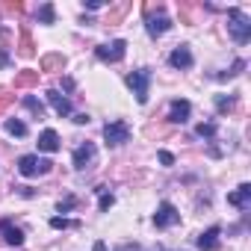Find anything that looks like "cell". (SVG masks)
I'll use <instances>...</instances> for the list:
<instances>
[{"mask_svg": "<svg viewBox=\"0 0 251 251\" xmlns=\"http://www.w3.org/2000/svg\"><path fill=\"white\" fill-rule=\"evenodd\" d=\"M145 30H148V36H154V39H160V36H166V33L172 30V18L166 15L163 6L145 3Z\"/></svg>", "mask_w": 251, "mask_h": 251, "instance_id": "obj_1", "label": "cell"}, {"mask_svg": "<svg viewBox=\"0 0 251 251\" xmlns=\"http://www.w3.org/2000/svg\"><path fill=\"white\" fill-rule=\"evenodd\" d=\"M227 33L233 36V42L236 45H245V42H251V21L245 18V12L242 9H227Z\"/></svg>", "mask_w": 251, "mask_h": 251, "instance_id": "obj_2", "label": "cell"}, {"mask_svg": "<svg viewBox=\"0 0 251 251\" xmlns=\"http://www.w3.org/2000/svg\"><path fill=\"white\" fill-rule=\"evenodd\" d=\"M50 169H53V163L45 160V157H39V154H24L18 160V172L24 177H39V175H48Z\"/></svg>", "mask_w": 251, "mask_h": 251, "instance_id": "obj_3", "label": "cell"}, {"mask_svg": "<svg viewBox=\"0 0 251 251\" xmlns=\"http://www.w3.org/2000/svg\"><path fill=\"white\" fill-rule=\"evenodd\" d=\"M127 86L133 89L139 103H148V89H151V68H136L127 74Z\"/></svg>", "mask_w": 251, "mask_h": 251, "instance_id": "obj_4", "label": "cell"}, {"mask_svg": "<svg viewBox=\"0 0 251 251\" xmlns=\"http://www.w3.org/2000/svg\"><path fill=\"white\" fill-rule=\"evenodd\" d=\"M103 142L109 148H118L124 142H130V124L127 121H109V124H103Z\"/></svg>", "mask_w": 251, "mask_h": 251, "instance_id": "obj_5", "label": "cell"}, {"mask_svg": "<svg viewBox=\"0 0 251 251\" xmlns=\"http://www.w3.org/2000/svg\"><path fill=\"white\" fill-rule=\"evenodd\" d=\"M177 222H180L177 207H175L172 201H163V204L157 207V213H154V227H157V230H169V227H175Z\"/></svg>", "mask_w": 251, "mask_h": 251, "instance_id": "obj_6", "label": "cell"}, {"mask_svg": "<svg viewBox=\"0 0 251 251\" xmlns=\"http://www.w3.org/2000/svg\"><path fill=\"white\" fill-rule=\"evenodd\" d=\"M124 53H127V42H124V39H115V42H109V45H98V48H95V56H98L100 62H121Z\"/></svg>", "mask_w": 251, "mask_h": 251, "instance_id": "obj_7", "label": "cell"}, {"mask_svg": "<svg viewBox=\"0 0 251 251\" xmlns=\"http://www.w3.org/2000/svg\"><path fill=\"white\" fill-rule=\"evenodd\" d=\"M95 160H98V148H95V142H83V145H77V151H74V169H77V172L92 169Z\"/></svg>", "mask_w": 251, "mask_h": 251, "instance_id": "obj_8", "label": "cell"}, {"mask_svg": "<svg viewBox=\"0 0 251 251\" xmlns=\"http://www.w3.org/2000/svg\"><path fill=\"white\" fill-rule=\"evenodd\" d=\"M195 242H198V248H201V251H219V245H222V227H219V225H213V227L201 230Z\"/></svg>", "mask_w": 251, "mask_h": 251, "instance_id": "obj_9", "label": "cell"}, {"mask_svg": "<svg viewBox=\"0 0 251 251\" xmlns=\"http://www.w3.org/2000/svg\"><path fill=\"white\" fill-rule=\"evenodd\" d=\"M189 115H192V103H189V100L177 98V100L169 103V121H172V124H186Z\"/></svg>", "mask_w": 251, "mask_h": 251, "instance_id": "obj_10", "label": "cell"}, {"mask_svg": "<svg viewBox=\"0 0 251 251\" xmlns=\"http://www.w3.org/2000/svg\"><path fill=\"white\" fill-rule=\"evenodd\" d=\"M192 50H189V45H177L172 53H169V65L172 68H180V71H186V68H192Z\"/></svg>", "mask_w": 251, "mask_h": 251, "instance_id": "obj_11", "label": "cell"}, {"mask_svg": "<svg viewBox=\"0 0 251 251\" xmlns=\"http://www.w3.org/2000/svg\"><path fill=\"white\" fill-rule=\"evenodd\" d=\"M0 236H3L6 245H24V230H21L12 219H3V222H0Z\"/></svg>", "mask_w": 251, "mask_h": 251, "instance_id": "obj_12", "label": "cell"}, {"mask_svg": "<svg viewBox=\"0 0 251 251\" xmlns=\"http://www.w3.org/2000/svg\"><path fill=\"white\" fill-rule=\"evenodd\" d=\"M45 98H48V103L53 106V112H56L59 118H62V115H71V100H68L65 95H59L56 89H48Z\"/></svg>", "mask_w": 251, "mask_h": 251, "instance_id": "obj_13", "label": "cell"}, {"mask_svg": "<svg viewBox=\"0 0 251 251\" xmlns=\"http://www.w3.org/2000/svg\"><path fill=\"white\" fill-rule=\"evenodd\" d=\"M227 204H230V207H236V210H248V207H251V183L236 186V192H230V195H227Z\"/></svg>", "mask_w": 251, "mask_h": 251, "instance_id": "obj_14", "label": "cell"}, {"mask_svg": "<svg viewBox=\"0 0 251 251\" xmlns=\"http://www.w3.org/2000/svg\"><path fill=\"white\" fill-rule=\"evenodd\" d=\"M59 148H62V142H59V133H56V130L48 127V130L39 133V151H45V154H56Z\"/></svg>", "mask_w": 251, "mask_h": 251, "instance_id": "obj_15", "label": "cell"}, {"mask_svg": "<svg viewBox=\"0 0 251 251\" xmlns=\"http://www.w3.org/2000/svg\"><path fill=\"white\" fill-rule=\"evenodd\" d=\"M39 68L42 71H62L65 68V56L62 53H45L42 62H39Z\"/></svg>", "mask_w": 251, "mask_h": 251, "instance_id": "obj_16", "label": "cell"}, {"mask_svg": "<svg viewBox=\"0 0 251 251\" xmlns=\"http://www.w3.org/2000/svg\"><path fill=\"white\" fill-rule=\"evenodd\" d=\"M18 56H24V59H33V56H36V45H33V39H30V33H27V30H21V42H18Z\"/></svg>", "mask_w": 251, "mask_h": 251, "instance_id": "obj_17", "label": "cell"}, {"mask_svg": "<svg viewBox=\"0 0 251 251\" xmlns=\"http://www.w3.org/2000/svg\"><path fill=\"white\" fill-rule=\"evenodd\" d=\"M39 83V71H21L15 74V89H33Z\"/></svg>", "mask_w": 251, "mask_h": 251, "instance_id": "obj_18", "label": "cell"}, {"mask_svg": "<svg viewBox=\"0 0 251 251\" xmlns=\"http://www.w3.org/2000/svg\"><path fill=\"white\" fill-rule=\"evenodd\" d=\"M130 12V0H124V3H115L112 9H109V18H106V24H118L124 15Z\"/></svg>", "mask_w": 251, "mask_h": 251, "instance_id": "obj_19", "label": "cell"}, {"mask_svg": "<svg viewBox=\"0 0 251 251\" xmlns=\"http://www.w3.org/2000/svg\"><path fill=\"white\" fill-rule=\"evenodd\" d=\"M216 109L225 115V112H233L236 109V95H216Z\"/></svg>", "mask_w": 251, "mask_h": 251, "instance_id": "obj_20", "label": "cell"}, {"mask_svg": "<svg viewBox=\"0 0 251 251\" xmlns=\"http://www.w3.org/2000/svg\"><path fill=\"white\" fill-rule=\"evenodd\" d=\"M6 133H9V136H18V139H24V136H27V124H24L21 118H9V121H6Z\"/></svg>", "mask_w": 251, "mask_h": 251, "instance_id": "obj_21", "label": "cell"}, {"mask_svg": "<svg viewBox=\"0 0 251 251\" xmlns=\"http://www.w3.org/2000/svg\"><path fill=\"white\" fill-rule=\"evenodd\" d=\"M21 103H24V106H27V109H30L36 118H45V103H42L39 98H33V95H24V100H21Z\"/></svg>", "mask_w": 251, "mask_h": 251, "instance_id": "obj_22", "label": "cell"}, {"mask_svg": "<svg viewBox=\"0 0 251 251\" xmlns=\"http://www.w3.org/2000/svg\"><path fill=\"white\" fill-rule=\"evenodd\" d=\"M242 68H245V59H236V62L230 65V71H219V74H213V77H216V80H230V77H236Z\"/></svg>", "mask_w": 251, "mask_h": 251, "instance_id": "obj_23", "label": "cell"}, {"mask_svg": "<svg viewBox=\"0 0 251 251\" xmlns=\"http://www.w3.org/2000/svg\"><path fill=\"white\" fill-rule=\"evenodd\" d=\"M77 204H80V201H77V195H65V198L56 204V213H71Z\"/></svg>", "mask_w": 251, "mask_h": 251, "instance_id": "obj_24", "label": "cell"}, {"mask_svg": "<svg viewBox=\"0 0 251 251\" xmlns=\"http://www.w3.org/2000/svg\"><path fill=\"white\" fill-rule=\"evenodd\" d=\"M195 133H198L201 139H213V136H216V124H213V121H207V124H198V127H195Z\"/></svg>", "mask_w": 251, "mask_h": 251, "instance_id": "obj_25", "label": "cell"}, {"mask_svg": "<svg viewBox=\"0 0 251 251\" xmlns=\"http://www.w3.org/2000/svg\"><path fill=\"white\" fill-rule=\"evenodd\" d=\"M95 192H98V195H100V213H106V210H109V207H112V204H115V198H112V195H109V192H106V189H103V186H98V189H95Z\"/></svg>", "mask_w": 251, "mask_h": 251, "instance_id": "obj_26", "label": "cell"}, {"mask_svg": "<svg viewBox=\"0 0 251 251\" xmlns=\"http://www.w3.org/2000/svg\"><path fill=\"white\" fill-rule=\"evenodd\" d=\"M50 227H62V230H68V227H80V222H71V219H62V216H53L50 219Z\"/></svg>", "mask_w": 251, "mask_h": 251, "instance_id": "obj_27", "label": "cell"}, {"mask_svg": "<svg viewBox=\"0 0 251 251\" xmlns=\"http://www.w3.org/2000/svg\"><path fill=\"white\" fill-rule=\"evenodd\" d=\"M39 21H42V24H53V3H45V6L39 9Z\"/></svg>", "mask_w": 251, "mask_h": 251, "instance_id": "obj_28", "label": "cell"}, {"mask_svg": "<svg viewBox=\"0 0 251 251\" xmlns=\"http://www.w3.org/2000/svg\"><path fill=\"white\" fill-rule=\"evenodd\" d=\"M12 100H15V95H9L6 89H0V112H3V109L12 103Z\"/></svg>", "mask_w": 251, "mask_h": 251, "instance_id": "obj_29", "label": "cell"}, {"mask_svg": "<svg viewBox=\"0 0 251 251\" xmlns=\"http://www.w3.org/2000/svg\"><path fill=\"white\" fill-rule=\"evenodd\" d=\"M115 251H142V245H139V242H124V245H118Z\"/></svg>", "mask_w": 251, "mask_h": 251, "instance_id": "obj_30", "label": "cell"}, {"mask_svg": "<svg viewBox=\"0 0 251 251\" xmlns=\"http://www.w3.org/2000/svg\"><path fill=\"white\" fill-rule=\"evenodd\" d=\"M160 163H163V166H175V157H172L169 151H160Z\"/></svg>", "mask_w": 251, "mask_h": 251, "instance_id": "obj_31", "label": "cell"}, {"mask_svg": "<svg viewBox=\"0 0 251 251\" xmlns=\"http://www.w3.org/2000/svg\"><path fill=\"white\" fill-rule=\"evenodd\" d=\"M103 6V0H86V9L89 12H95V9H100Z\"/></svg>", "mask_w": 251, "mask_h": 251, "instance_id": "obj_32", "label": "cell"}, {"mask_svg": "<svg viewBox=\"0 0 251 251\" xmlns=\"http://www.w3.org/2000/svg\"><path fill=\"white\" fill-rule=\"evenodd\" d=\"M74 124H89V115H86V112H77V115H74Z\"/></svg>", "mask_w": 251, "mask_h": 251, "instance_id": "obj_33", "label": "cell"}, {"mask_svg": "<svg viewBox=\"0 0 251 251\" xmlns=\"http://www.w3.org/2000/svg\"><path fill=\"white\" fill-rule=\"evenodd\" d=\"M6 62H9V53H6V50H0V65H6Z\"/></svg>", "mask_w": 251, "mask_h": 251, "instance_id": "obj_34", "label": "cell"}, {"mask_svg": "<svg viewBox=\"0 0 251 251\" xmlns=\"http://www.w3.org/2000/svg\"><path fill=\"white\" fill-rule=\"evenodd\" d=\"M92 251H106V245H103V242H95V245H92Z\"/></svg>", "mask_w": 251, "mask_h": 251, "instance_id": "obj_35", "label": "cell"}, {"mask_svg": "<svg viewBox=\"0 0 251 251\" xmlns=\"http://www.w3.org/2000/svg\"><path fill=\"white\" fill-rule=\"evenodd\" d=\"M157 251H175V248H157Z\"/></svg>", "mask_w": 251, "mask_h": 251, "instance_id": "obj_36", "label": "cell"}]
</instances>
